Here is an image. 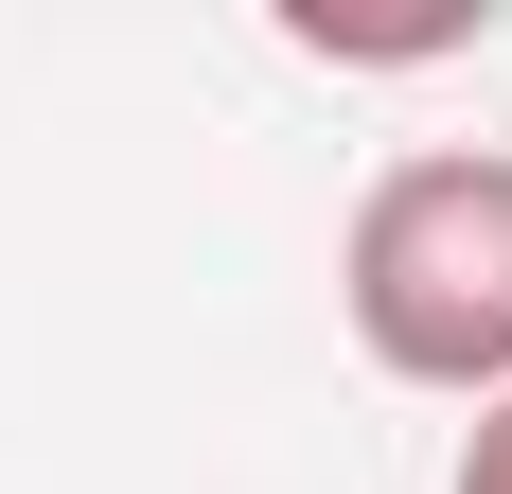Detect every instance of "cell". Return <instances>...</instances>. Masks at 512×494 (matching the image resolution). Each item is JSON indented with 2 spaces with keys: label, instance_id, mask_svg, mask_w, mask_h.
Returning a JSON list of instances; mask_svg holds the SVG:
<instances>
[{
  "label": "cell",
  "instance_id": "1",
  "mask_svg": "<svg viewBox=\"0 0 512 494\" xmlns=\"http://www.w3.org/2000/svg\"><path fill=\"white\" fill-rule=\"evenodd\" d=\"M336 300H354L371 371L495 406L512 389V159L495 142L389 159V177L354 195V230H336Z\"/></svg>",
  "mask_w": 512,
  "mask_h": 494
},
{
  "label": "cell",
  "instance_id": "2",
  "mask_svg": "<svg viewBox=\"0 0 512 494\" xmlns=\"http://www.w3.org/2000/svg\"><path fill=\"white\" fill-rule=\"evenodd\" d=\"M442 494H512V389L460 424V477H442Z\"/></svg>",
  "mask_w": 512,
  "mask_h": 494
}]
</instances>
